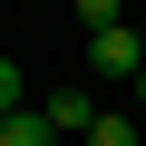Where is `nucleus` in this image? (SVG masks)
Masks as SVG:
<instances>
[{
	"label": "nucleus",
	"instance_id": "nucleus-3",
	"mask_svg": "<svg viewBox=\"0 0 146 146\" xmlns=\"http://www.w3.org/2000/svg\"><path fill=\"white\" fill-rule=\"evenodd\" d=\"M0 146H58V127H49V107L29 98L20 117H0Z\"/></svg>",
	"mask_w": 146,
	"mask_h": 146
},
{
	"label": "nucleus",
	"instance_id": "nucleus-6",
	"mask_svg": "<svg viewBox=\"0 0 146 146\" xmlns=\"http://www.w3.org/2000/svg\"><path fill=\"white\" fill-rule=\"evenodd\" d=\"M88 146H136V117H127V107H117V117H98V127H88Z\"/></svg>",
	"mask_w": 146,
	"mask_h": 146
},
{
	"label": "nucleus",
	"instance_id": "nucleus-5",
	"mask_svg": "<svg viewBox=\"0 0 146 146\" xmlns=\"http://www.w3.org/2000/svg\"><path fill=\"white\" fill-rule=\"evenodd\" d=\"M117 20H127V0H78V29H88V39H98V29H117Z\"/></svg>",
	"mask_w": 146,
	"mask_h": 146
},
{
	"label": "nucleus",
	"instance_id": "nucleus-1",
	"mask_svg": "<svg viewBox=\"0 0 146 146\" xmlns=\"http://www.w3.org/2000/svg\"><path fill=\"white\" fill-rule=\"evenodd\" d=\"M88 68H98V78H136V68H146V29H136V20L98 29V39H88Z\"/></svg>",
	"mask_w": 146,
	"mask_h": 146
},
{
	"label": "nucleus",
	"instance_id": "nucleus-4",
	"mask_svg": "<svg viewBox=\"0 0 146 146\" xmlns=\"http://www.w3.org/2000/svg\"><path fill=\"white\" fill-rule=\"evenodd\" d=\"M20 107H29V68H20V58H0V117H20Z\"/></svg>",
	"mask_w": 146,
	"mask_h": 146
},
{
	"label": "nucleus",
	"instance_id": "nucleus-7",
	"mask_svg": "<svg viewBox=\"0 0 146 146\" xmlns=\"http://www.w3.org/2000/svg\"><path fill=\"white\" fill-rule=\"evenodd\" d=\"M136 107H146V68H136Z\"/></svg>",
	"mask_w": 146,
	"mask_h": 146
},
{
	"label": "nucleus",
	"instance_id": "nucleus-2",
	"mask_svg": "<svg viewBox=\"0 0 146 146\" xmlns=\"http://www.w3.org/2000/svg\"><path fill=\"white\" fill-rule=\"evenodd\" d=\"M39 107H49V127H58V136H88V127H98V107H88V88H49Z\"/></svg>",
	"mask_w": 146,
	"mask_h": 146
}]
</instances>
